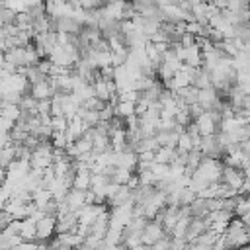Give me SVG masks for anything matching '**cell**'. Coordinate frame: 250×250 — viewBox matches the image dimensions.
Listing matches in <instances>:
<instances>
[{
	"label": "cell",
	"instance_id": "6da1fadb",
	"mask_svg": "<svg viewBox=\"0 0 250 250\" xmlns=\"http://www.w3.org/2000/svg\"><path fill=\"white\" fill-rule=\"evenodd\" d=\"M29 164H31V170H47V168L53 166V145H51V141L41 143L31 152Z\"/></svg>",
	"mask_w": 250,
	"mask_h": 250
},
{
	"label": "cell",
	"instance_id": "7a4b0ae2",
	"mask_svg": "<svg viewBox=\"0 0 250 250\" xmlns=\"http://www.w3.org/2000/svg\"><path fill=\"white\" fill-rule=\"evenodd\" d=\"M166 234H168V232L164 230L162 223L156 221V219H152V221H146V225H145V229H143V232H141V242L146 244V246H154V244H156L158 240H162Z\"/></svg>",
	"mask_w": 250,
	"mask_h": 250
},
{
	"label": "cell",
	"instance_id": "3957f363",
	"mask_svg": "<svg viewBox=\"0 0 250 250\" xmlns=\"http://www.w3.org/2000/svg\"><path fill=\"white\" fill-rule=\"evenodd\" d=\"M37 242H49L51 238L57 236V217L55 215H43L37 223Z\"/></svg>",
	"mask_w": 250,
	"mask_h": 250
},
{
	"label": "cell",
	"instance_id": "277c9868",
	"mask_svg": "<svg viewBox=\"0 0 250 250\" xmlns=\"http://www.w3.org/2000/svg\"><path fill=\"white\" fill-rule=\"evenodd\" d=\"M244 180H246V174H244V170L242 168H232V166H223V174H221V184H225V186H229V188H232L236 193L240 191V188H242V184H244Z\"/></svg>",
	"mask_w": 250,
	"mask_h": 250
},
{
	"label": "cell",
	"instance_id": "5b68a950",
	"mask_svg": "<svg viewBox=\"0 0 250 250\" xmlns=\"http://www.w3.org/2000/svg\"><path fill=\"white\" fill-rule=\"evenodd\" d=\"M211 229V223L207 217H191L189 219V225H188V232H186V242H193L197 240L203 232H207Z\"/></svg>",
	"mask_w": 250,
	"mask_h": 250
},
{
	"label": "cell",
	"instance_id": "8992f818",
	"mask_svg": "<svg viewBox=\"0 0 250 250\" xmlns=\"http://www.w3.org/2000/svg\"><path fill=\"white\" fill-rule=\"evenodd\" d=\"M78 230V213L66 211L57 215V234L64 232H76Z\"/></svg>",
	"mask_w": 250,
	"mask_h": 250
},
{
	"label": "cell",
	"instance_id": "52a82bcc",
	"mask_svg": "<svg viewBox=\"0 0 250 250\" xmlns=\"http://www.w3.org/2000/svg\"><path fill=\"white\" fill-rule=\"evenodd\" d=\"M62 201L66 203V207H68V211H74V213H78L84 205H86V191H82V189H76V188H70L68 191H66V195L62 197Z\"/></svg>",
	"mask_w": 250,
	"mask_h": 250
},
{
	"label": "cell",
	"instance_id": "ba28073f",
	"mask_svg": "<svg viewBox=\"0 0 250 250\" xmlns=\"http://www.w3.org/2000/svg\"><path fill=\"white\" fill-rule=\"evenodd\" d=\"M29 94H31L37 102H39V100H51V98L57 94V92H55V86H53V82H51V76H49L47 80H43V82L33 84Z\"/></svg>",
	"mask_w": 250,
	"mask_h": 250
},
{
	"label": "cell",
	"instance_id": "9c48e42d",
	"mask_svg": "<svg viewBox=\"0 0 250 250\" xmlns=\"http://www.w3.org/2000/svg\"><path fill=\"white\" fill-rule=\"evenodd\" d=\"M176 96H178V102L186 107L197 104V98H199V90L195 86H186V88H180L176 90Z\"/></svg>",
	"mask_w": 250,
	"mask_h": 250
},
{
	"label": "cell",
	"instance_id": "30bf717a",
	"mask_svg": "<svg viewBox=\"0 0 250 250\" xmlns=\"http://www.w3.org/2000/svg\"><path fill=\"white\" fill-rule=\"evenodd\" d=\"M76 189H82V191H88L92 189V170L90 168H78L76 170V178H74V186Z\"/></svg>",
	"mask_w": 250,
	"mask_h": 250
},
{
	"label": "cell",
	"instance_id": "8fae6325",
	"mask_svg": "<svg viewBox=\"0 0 250 250\" xmlns=\"http://www.w3.org/2000/svg\"><path fill=\"white\" fill-rule=\"evenodd\" d=\"M178 158V150L172 146H158V150L154 152V162L158 164H172Z\"/></svg>",
	"mask_w": 250,
	"mask_h": 250
},
{
	"label": "cell",
	"instance_id": "7c38bea8",
	"mask_svg": "<svg viewBox=\"0 0 250 250\" xmlns=\"http://www.w3.org/2000/svg\"><path fill=\"white\" fill-rule=\"evenodd\" d=\"M20 238L23 242H37V229L31 219H23L20 227Z\"/></svg>",
	"mask_w": 250,
	"mask_h": 250
},
{
	"label": "cell",
	"instance_id": "4fadbf2b",
	"mask_svg": "<svg viewBox=\"0 0 250 250\" xmlns=\"http://www.w3.org/2000/svg\"><path fill=\"white\" fill-rule=\"evenodd\" d=\"M211 213V207H209V199L207 197H197L191 205H189V215L191 217H207Z\"/></svg>",
	"mask_w": 250,
	"mask_h": 250
},
{
	"label": "cell",
	"instance_id": "5bb4252c",
	"mask_svg": "<svg viewBox=\"0 0 250 250\" xmlns=\"http://www.w3.org/2000/svg\"><path fill=\"white\" fill-rule=\"evenodd\" d=\"M113 109H115V117H119L123 121H127L129 117L135 115V104H131V102H117L113 105Z\"/></svg>",
	"mask_w": 250,
	"mask_h": 250
},
{
	"label": "cell",
	"instance_id": "9a60e30c",
	"mask_svg": "<svg viewBox=\"0 0 250 250\" xmlns=\"http://www.w3.org/2000/svg\"><path fill=\"white\" fill-rule=\"evenodd\" d=\"M23 240L16 234H8L6 230H0V250H14L16 246H20Z\"/></svg>",
	"mask_w": 250,
	"mask_h": 250
},
{
	"label": "cell",
	"instance_id": "2e32d148",
	"mask_svg": "<svg viewBox=\"0 0 250 250\" xmlns=\"http://www.w3.org/2000/svg\"><path fill=\"white\" fill-rule=\"evenodd\" d=\"M20 113H21L20 105H14V104H0V115H2L4 119L16 123L18 117H20Z\"/></svg>",
	"mask_w": 250,
	"mask_h": 250
},
{
	"label": "cell",
	"instance_id": "e0dca14e",
	"mask_svg": "<svg viewBox=\"0 0 250 250\" xmlns=\"http://www.w3.org/2000/svg\"><path fill=\"white\" fill-rule=\"evenodd\" d=\"M23 74H25V78H27V82L33 86V84H37V82H43V80H47L49 76L47 74H43L37 66H25V70H23Z\"/></svg>",
	"mask_w": 250,
	"mask_h": 250
},
{
	"label": "cell",
	"instance_id": "ac0fdd59",
	"mask_svg": "<svg viewBox=\"0 0 250 250\" xmlns=\"http://www.w3.org/2000/svg\"><path fill=\"white\" fill-rule=\"evenodd\" d=\"M176 150H178V152H189V150H193V139H191L189 133L184 131V133L180 135L178 145H176Z\"/></svg>",
	"mask_w": 250,
	"mask_h": 250
},
{
	"label": "cell",
	"instance_id": "d6986e66",
	"mask_svg": "<svg viewBox=\"0 0 250 250\" xmlns=\"http://www.w3.org/2000/svg\"><path fill=\"white\" fill-rule=\"evenodd\" d=\"M107 105V102H104V100H100V98H90V100H86L84 104H82V107H86V109H92V111H102L104 107Z\"/></svg>",
	"mask_w": 250,
	"mask_h": 250
},
{
	"label": "cell",
	"instance_id": "ffe728a7",
	"mask_svg": "<svg viewBox=\"0 0 250 250\" xmlns=\"http://www.w3.org/2000/svg\"><path fill=\"white\" fill-rule=\"evenodd\" d=\"M37 115H51V100H39L37 102Z\"/></svg>",
	"mask_w": 250,
	"mask_h": 250
},
{
	"label": "cell",
	"instance_id": "44dd1931",
	"mask_svg": "<svg viewBox=\"0 0 250 250\" xmlns=\"http://www.w3.org/2000/svg\"><path fill=\"white\" fill-rule=\"evenodd\" d=\"M12 221H14V217H12L6 209H0V230H6Z\"/></svg>",
	"mask_w": 250,
	"mask_h": 250
},
{
	"label": "cell",
	"instance_id": "7402d4cb",
	"mask_svg": "<svg viewBox=\"0 0 250 250\" xmlns=\"http://www.w3.org/2000/svg\"><path fill=\"white\" fill-rule=\"evenodd\" d=\"M94 250H117V246H113V244H109L105 238L104 240H100L96 246H94Z\"/></svg>",
	"mask_w": 250,
	"mask_h": 250
},
{
	"label": "cell",
	"instance_id": "603a6c76",
	"mask_svg": "<svg viewBox=\"0 0 250 250\" xmlns=\"http://www.w3.org/2000/svg\"><path fill=\"white\" fill-rule=\"evenodd\" d=\"M8 182V174H6V168H0V186H4Z\"/></svg>",
	"mask_w": 250,
	"mask_h": 250
},
{
	"label": "cell",
	"instance_id": "cb8c5ba5",
	"mask_svg": "<svg viewBox=\"0 0 250 250\" xmlns=\"http://www.w3.org/2000/svg\"><path fill=\"white\" fill-rule=\"evenodd\" d=\"M127 250H150V246H146V244H139V246H133V248H127Z\"/></svg>",
	"mask_w": 250,
	"mask_h": 250
},
{
	"label": "cell",
	"instance_id": "d4e9b609",
	"mask_svg": "<svg viewBox=\"0 0 250 250\" xmlns=\"http://www.w3.org/2000/svg\"><path fill=\"white\" fill-rule=\"evenodd\" d=\"M229 250H248V246H242V248H229Z\"/></svg>",
	"mask_w": 250,
	"mask_h": 250
},
{
	"label": "cell",
	"instance_id": "484cf974",
	"mask_svg": "<svg viewBox=\"0 0 250 250\" xmlns=\"http://www.w3.org/2000/svg\"><path fill=\"white\" fill-rule=\"evenodd\" d=\"M59 250H74V248H66V246H61Z\"/></svg>",
	"mask_w": 250,
	"mask_h": 250
},
{
	"label": "cell",
	"instance_id": "4316f807",
	"mask_svg": "<svg viewBox=\"0 0 250 250\" xmlns=\"http://www.w3.org/2000/svg\"><path fill=\"white\" fill-rule=\"evenodd\" d=\"M0 2H2V4H4V2H6V0H0Z\"/></svg>",
	"mask_w": 250,
	"mask_h": 250
}]
</instances>
